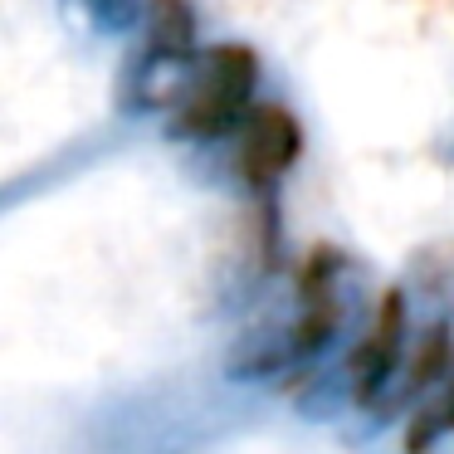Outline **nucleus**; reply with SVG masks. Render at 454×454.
Here are the masks:
<instances>
[{"label": "nucleus", "mask_w": 454, "mask_h": 454, "mask_svg": "<svg viewBox=\"0 0 454 454\" xmlns=\"http://www.w3.org/2000/svg\"><path fill=\"white\" fill-rule=\"evenodd\" d=\"M259 83V59L249 44H215L196 64L186 83V98L176 103L171 137H220L235 122H245L249 98Z\"/></svg>", "instance_id": "f257e3e1"}, {"label": "nucleus", "mask_w": 454, "mask_h": 454, "mask_svg": "<svg viewBox=\"0 0 454 454\" xmlns=\"http://www.w3.org/2000/svg\"><path fill=\"white\" fill-rule=\"evenodd\" d=\"M298 152H303V128H298V118L288 108L259 103V108L245 113L235 161H239V176H245L254 191L274 186V181L298 161Z\"/></svg>", "instance_id": "f03ea898"}, {"label": "nucleus", "mask_w": 454, "mask_h": 454, "mask_svg": "<svg viewBox=\"0 0 454 454\" xmlns=\"http://www.w3.org/2000/svg\"><path fill=\"white\" fill-rule=\"evenodd\" d=\"M401 333H405V298L386 294L381 308H376L372 317V333L362 337V347L352 352V395L356 401H376L381 395V386L391 381L395 372V356H401Z\"/></svg>", "instance_id": "7ed1b4c3"}, {"label": "nucleus", "mask_w": 454, "mask_h": 454, "mask_svg": "<svg viewBox=\"0 0 454 454\" xmlns=\"http://www.w3.org/2000/svg\"><path fill=\"white\" fill-rule=\"evenodd\" d=\"M147 20H152L147 50L196 59V11H191V0H147Z\"/></svg>", "instance_id": "20e7f679"}, {"label": "nucleus", "mask_w": 454, "mask_h": 454, "mask_svg": "<svg viewBox=\"0 0 454 454\" xmlns=\"http://www.w3.org/2000/svg\"><path fill=\"white\" fill-rule=\"evenodd\" d=\"M444 430H454V366H450V381H444V391L434 395V401L425 405L420 415H415L405 450H411V454H425V450L434 444V434H444Z\"/></svg>", "instance_id": "39448f33"}, {"label": "nucleus", "mask_w": 454, "mask_h": 454, "mask_svg": "<svg viewBox=\"0 0 454 454\" xmlns=\"http://www.w3.org/2000/svg\"><path fill=\"white\" fill-rule=\"evenodd\" d=\"M79 20H89L93 30H103V35H118V30H128L132 20L142 15V0H64Z\"/></svg>", "instance_id": "423d86ee"}, {"label": "nucleus", "mask_w": 454, "mask_h": 454, "mask_svg": "<svg viewBox=\"0 0 454 454\" xmlns=\"http://www.w3.org/2000/svg\"><path fill=\"white\" fill-rule=\"evenodd\" d=\"M444 362H450V333L434 327V337L420 347V356H415V372H411V381H405V391H420L425 381L444 376Z\"/></svg>", "instance_id": "0eeeda50"}]
</instances>
